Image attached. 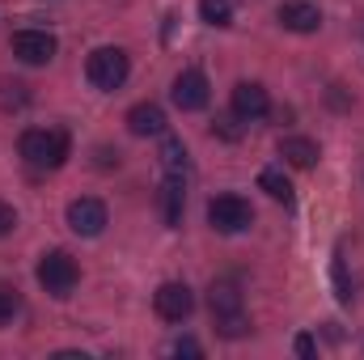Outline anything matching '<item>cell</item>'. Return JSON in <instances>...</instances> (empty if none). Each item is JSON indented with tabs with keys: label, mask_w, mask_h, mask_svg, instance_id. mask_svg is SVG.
I'll return each instance as SVG.
<instances>
[{
	"label": "cell",
	"mask_w": 364,
	"mask_h": 360,
	"mask_svg": "<svg viewBox=\"0 0 364 360\" xmlns=\"http://www.w3.org/2000/svg\"><path fill=\"white\" fill-rule=\"evenodd\" d=\"M17 149H21L26 166H34V170H60L68 162L73 140L60 127H30V132H21V144Z\"/></svg>",
	"instance_id": "obj_1"
},
{
	"label": "cell",
	"mask_w": 364,
	"mask_h": 360,
	"mask_svg": "<svg viewBox=\"0 0 364 360\" xmlns=\"http://www.w3.org/2000/svg\"><path fill=\"white\" fill-rule=\"evenodd\" d=\"M208 305H212V318H216V331L225 339H242L250 331L246 322V309H242V288L233 280H216L208 288Z\"/></svg>",
	"instance_id": "obj_2"
},
{
	"label": "cell",
	"mask_w": 364,
	"mask_h": 360,
	"mask_svg": "<svg viewBox=\"0 0 364 360\" xmlns=\"http://www.w3.org/2000/svg\"><path fill=\"white\" fill-rule=\"evenodd\" d=\"M127 73H132V60H127L123 47H97L85 60V77H90L93 90H102V93H114L127 81Z\"/></svg>",
	"instance_id": "obj_3"
},
{
	"label": "cell",
	"mask_w": 364,
	"mask_h": 360,
	"mask_svg": "<svg viewBox=\"0 0 364 360\" xmlns=\"http://www.w3.org/2000/svg\"><path fill=\"white\" fill-rule=\"evenodd\" d=\"M34 275H38V284H43L51 297H68V292L77 288V280H81V271H77V263H73V255H64V250L43 255L38 268H34Z\"/></svg>",
	"instance_id": "obj_4"
},
{
	"label": "cell",
	"mask_w": 364,
	"mask_h": 360,
	"mask_svg": "<svg viewBox=\"0 0 364 360\" xmlns=\"http://www.w3.org/2000/svg\"><path fill=\"white\" fill-rule=\"evenodd\" d=\"M208 221H212L216 233H242V229L255 225V208L242 195H216L208 203Z\"/></svg>",
	"instance_id": "obj_5"
},
{
	"label": "cell",
	"mask_w": 364,
	"mask_h": 360,
	"mask_svg": "<svg viewBox=\"0 0 364 360\" xmlns=\"http://www.w3.org/2000/svg\"><path fill=\"white\" fill-rule=\"evenodd\" d=\"M55 51H60V43H55V34H47V30H17L13 34V55L21 60V64H51L55 60Z\"/></svg>",
	"instance_id": "obj_6"
},
{
	"label": "cell",
	"mask_w": 364,
	"mask_h": 360,
	"mask_svg": "<svg viewBox=\"0 0 364 360\" xmlns=\"http://www.w3.org/2000/svg\"><path fill=\"white\" fill-rule=\"evenodd\" d=\"M153 309H157V318H166V322H186L191 309H195V297H191V288H186L182 280H170V284H161V288L153 292Z\"/></svg>",
	"instance_id": "obj_7"
},
{
	"label": "cell",
	"mask_w": 364,
	"mask_h": 360,
	"mask_svg": "<svg viewBox=\"0 0 364 360\" xmlns=\"http://www.w3.org/2000/svg\"><path fill=\"white\" fill-rule=\"evenodd\" d=\"M68 229H73L77 238H97V233L106 229V203L93 199V195L73 199V203H68Z\"/></svg>",
	"instance_id": "obj_8"
},
{
	"label": "cell",
	"mask_w": 364,
	"mask_h": 360,
	"mask_svg": "<svg viewBox=\"0 0 364 360\" xmlns=\"http://www.w3.org/2000/svg\"><path fill=\"white\" fill-rule=\"evenodd\" d=\"M174 106L178 110H203L208 106V97H212V90H208V77L199 73V68H182L178 77H174Z\"/></svg>",
	"instance_id": "obj_9"
},
{
	"label": "cell",
	"mask_w": 364,
	"mask_h": 360,
	"mask_svg": "<svg viewBox=\"0 0 364 360\" xmlns=\"http://www.w3.org/2000/svg\"><path fill=\"white\" fill-rule=\"evenodd\" d=\"M279 26L292 30V34H314L322 26V13L314 0H284L279 4Z\"/></svg>",
	"instance_id": "obj_10"
},
{
	"label": "cell",
	"mask_w": 364,
	"mask_h": 360,
	"mask_svg": "<svg viewBox=\"0 0 364 360\" xmlns=\"http://www.w3.org/2000/svg\"><path fill=\"white\" fill-rule=\"evenodd\" d=\"M272 110V97H267V90L259 85V81H242L237 90H233V115H242L246 123L250 119H263Z\"/></svg>",
	"instance_id": "obj_11"
},
{
	"label": "cell",
	"mask_w": 364,
	"mask_h": 360,
	"mask_svg": "<svg viewBox=\"0 0 364 360\" xmlns=\"http://www.w3.org/2000/svg\"><path fill=\"white\" fill-rule=\"evenodd\" d=\"M127 132L132 136H166V110L157 102H140L127 110Z\"/></svg>",
	"instance_id": "obj_12"
},
{
	"label": "cell",
	"mask_w": 364,
	"mask_h": 360,
	"mask_svg": "<svg viewBox=\"0 0 364 360\" xmlns=\"http://www.w3.org/2000/svg\"><path fill=\"white\" fill-rule=\"evenodd\" d=\"M182 208H186V179L182 174H166V182H161V221L170 229L182 225Z\"/></svg>",
	"instance_id": "obj_13"
},
{
	"label": "cell",
	"mask_w": 364,
	"mask_h": 360,
	"mask_svg": "<svg viewBox=\"0 0 364 360\" xmlns=\"http://www.w3.org/2000/svg\"><path fill=\"white\" fill-rule=\"evenodd\" d=\"M279 157L288 162V166H296V170H314L318 166V144L309 140V136H284L279 140Z\"/></svg>",
	"instance_id": "obj_14"
},
{
	"label": "cell",
	"mask_w": 364,
	"mask_h": 360,
	"mask_svg": "<svg viewBox=\"0 0 364 360\" xmlns=\"http://www.w3.org/2000/svg\"><path fill=\"white\" fill-rule=\"evenodd\" d=\"M186 166H191L186 144H182L178 136H166V140H161V170H166V174H182V179H186Z\"/></svg>",
	"instance_id": "obj_15"
},
{
	"label": "cell",
	"mask_w": 364,
	"mask_h": 360,
	"mask_svg": "<svg viewBox=\"0 0 364 360\" xmlns=\"http://www.w3.org/2000/svg\"><path fill=\"white\" fill-rule=\"evenodd\" d=\"M259 186H263L272 199H279V203H292V182L284 179L279 170H263V174H259Z\"/></svg>",
	"instance_id": "obj_16"
},
{
	"label": "cell",
	"mask_w": 364,
	"mask_h": 360,
	"mask_svg": "<svg viewBox=\"0 0 364 360\" xmlns=\"http://www.w3.org/2000/svg\"><path fill=\"white\" fill-rule=\"evenodd\" d=\"M199 17L208 26H229L233 21V9H229V0H199Z\"/></svg>",
	"instance_id": "obj_17"
},
{
	"label": "cell",
	"mask_w": 364,
	"mask_h": 360,
	"mask_svg": "<svg viewBox=\"0 0 364 360\" xmlns=\"http://www.w3.org/2000/svg\"><path fill=\"white\" fill-rule=\"evenodd\" d=\"M242 123H246V119L229 110V115H216V123H212V132H216L220 140H237V136H242Z\"/></svg>",
	"instance_id": "obj_18"
},
{
	"label": "cell",
	"mask_w": 364,
	"mask_h": 360,
	"mask_svg": "<svg viewBox=\"0 0 364 360\" xmlns=\"http://www.w3.org/2000/svg\"><path fill=\"white\" fill-rule=\"evenodd\" d=\"M17 309H21V297L13 288H0V327H9L17 318Z\"/></svg>",
	"instance_id": "obj_19"
},
{
	"label": "cell",
	"mask_w": 364,
	"mask_h": 360,
	"mask_svg": "<svg viewBox=\"0 0 364 360\" xmlns=\"http://www.w3.org/2000/svg\"><path fill=\"white\" fill-rule=\"evenodd\" d=\"M13 229H17V212H13V203L0 199V238H9Z\"/></svg>",
	"instance_id": "obj_20"
},
{
	"label": "cell",
	"mask_w": 364,
	"mask_h": 360,
	"mask_svg": "<svg viewBox=\"0 0 364 360\" xmlns=\"http://www.w3.org/2000/svg\"><path fill=\"white\" fill-rule=\"evenodd\" d=\"M292 348H296V356H318V339L314 335H296Z\"/></svg>",
	"instance_id": "obj_21"
},
{
	"label": "cell",
	"mask_w": 364,
	"mask_h": 360,
	"mask_svg": "<svg viewBox=\"0 0 364 360\" xmlns=\"http://www.w3.org/2000/svg\"><path fill=\"white\" fill-rule=\"evenodd\" d=\"M174 352H178V356H199L203 348H199L195 339H178V344H174Z\"/></svg>",
	"instance_id": "obj_22"
}]
</instances>
